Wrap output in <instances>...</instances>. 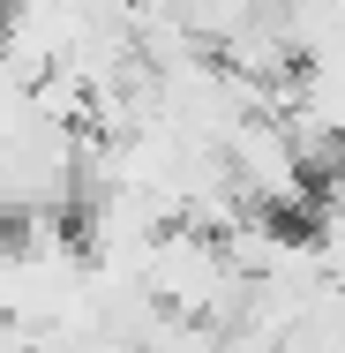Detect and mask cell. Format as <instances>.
Here are the masks:
<instances>
[{
  "label": "cell",
  "instance_id": "cell-1",
  "mask_svg": "<svg viewBox=\"0 0 345 353\" xmlns=\"http://www.w3.org/2000/svg\"><path fill=\"white\" fill-rule=\"evenodd\" d=\"M136 8H150V15H158V8H165V0H136Z\"/></svg>",
  "mask_w": 345,
  "mask_h": 353
}]
</instances>
